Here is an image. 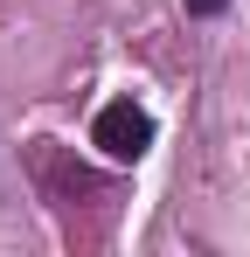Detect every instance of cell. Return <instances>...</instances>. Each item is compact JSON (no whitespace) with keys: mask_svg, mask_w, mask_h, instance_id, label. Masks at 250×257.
<instances>
[{"mask_svg":"<svg viewBox=\"0 0 250 257\" xmlns=\"http://www.w3.org/2000/svg\"><path fill=\"white\" fill-rule=\"evenodd\" d=\"M229 0H188V14H222Z\"/></svg>","mask_w":250,"mask_h":257,"instance_id":"2","label":"cell"},{"mask_svg":"<svg viewBox=\"0 0 250 257\" xmlns=\"http://www.w3.org/2000/svg\"><path fill=\"white\" fill-rule=\"evenodd\" d=\"M90 139L104 146V160H139V153L153 146V118H146V111H139L132 97H111V104L97 111Z\"/></svg>","mask_w":250,"mask_h":257,"instance_id":"1","label":"cell"}]
</instances>
